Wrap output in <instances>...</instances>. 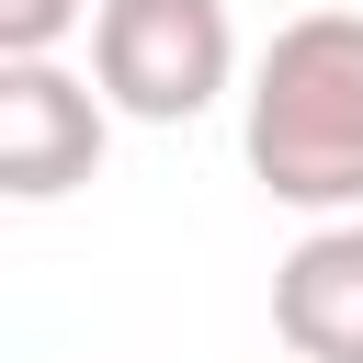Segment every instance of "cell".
I'll list each match as a JSON object with an SVG mask.
<instances>
[{
	"label": "cell",
	"mask_w": 363,
	"mask_h": 363,
	"mask_svg": "<svg viewBox=\"0 0 363 363\" xmlns=\"http://www.w3.org/2000/svg\"><path fill=\"white\" fill-rule=\"evenodd\" d=\"M250 182L295 216H363V11H295L250 68Z\"/></svg>",
	"instance_id": "6da1fadb"
},
{
	"label": "cell",
	"mask_w": 363,
	"mask_h": 363,
	"mask_svg": "<svg viewBox=\"0 0 363 363\" xmlns=\"http://www.w3.org/2000/svg\"><path fill=\"white\" fill-rule=\"evenodd\" d=\"M238 79L227 0H91V91L125 125H193Z\"/></svg>",
	"instance_id": "7a4b0ae2"
},
{
	"label": "cell",
	"mask_w": 363,
	"mask_h": 363,
	"mask_svg": "<svg viewBox=\"0 0 363 363\" xmlns=\"http://www.w3.org/2000/svg\"><path fill=\"white\" fill-rule=\"evenodd\" d=\"M102 91L68 79L57 57H0V193L11 204H57L102 170Z\"/></svg>",
	"instance_id": "3957f363"
},
{
	"label": "cell",
	"mask_w": 363,
	"mask_h": 363,
	"mask_svg": "<svg viewBox=\"0 0 363 363\" xmlns=\"http://www.w3.org/2000/svg\"><path fill=\"white\" fill-rule=\"evenodd\" d=\"M272 340L295 363H363V216H329L272 261Z\"/></svg>",
	"instance_id": "277c9868"
},
{
	"label": "cell",
	"mask_w": 363,
	"mask_h": 363,
	"mask_svg": "<svg viewBox=\"0 0 363 363\" xmlns=\"http://www.w3.org/2000/svg\"><path fill=\"white\" fill-rule=\"evenodd\" d=\"M91 0H0V57H57Z\"/></svg>",
	"instance_id": "5b68a950"
}]
</instances>
